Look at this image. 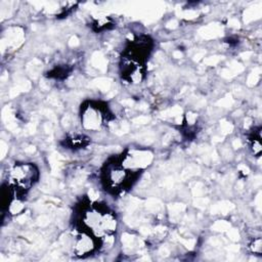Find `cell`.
<instances>
[{
	"label": "cell",
	"mask_w": 262,
	"mask_h": 262,
	"mask_svg": "<svg viewBox=\"0 0 262 262\" xmlns=\"http://www.w3.org/2000/svg\"><path fill=\"white\" fill-rule=\"evenodd\" d=\"M82 223L94 237L110 235L115 232L117 227L115 215L112 212L98 208L86 210L82 217Z\"/></svg>",
	"instance_id": "cell-1"
},
{
	"label": "cell",
	"mask_w": 262,
	"mask_h": 262,
	"mask_svg": "<svg viewBox=\"0 0 262 262\" xmlns=\"http://www.w3.org/2000/svg\"><path fill=\"white\" fill-rule=\"evenodd\" d=\"M131 180V173L121 166L112 165L106 170L105 181L108 187L121 189Z\"/></svg>",
	"instance_id": "cell-3"
},
{
	"label": "cell",
	"mask_w": 262,
	"mask_h": 262,
	"mask_svg": "<svg viewBox=\"0 0 262 262\" xmlns=\"http://www.w3.org/2000/svg\"><path fill=\"white\" fill-rule=\"evenodd\" d=\"M38 177L37 168L31 163L15 164L9 173V181L18 193L26 192L32 187Z\"/></svg>",
	"instance_id": "cell-2"
},
{
	"label": "cell",
	"mask_w": 262,
	"mask_h": 262,
	"mask_svg": "<svg viewBox=\"0 0 262 262\" xmlns=\"http://www.w3.org/2000/svg\"><path fill=\"white\" fill-rule=\"evenodd\" d=\"M94 249L93 246V237L88 233L86 236H80L75 245V251L78 255H85L90 253Z\"/></svg>",
	"instance_id": "cell-4"
},
{
	"label": "cell",
	"mask_w": 262,
	"mask_h": 262,
	"mask_svg": "<svg viewBox=\"0 0 262 262\" xmlns=\"http://www.w3.org/2000/svg\"><path fill=\"white\" fill-rule=\"evenodd\" d=\"M251 249L255 254H261L262 246H261V238L260 237L254 239V242L251 244Z\"/></svg>",
	"instance_id": "cell-5"
}]
</instances>
